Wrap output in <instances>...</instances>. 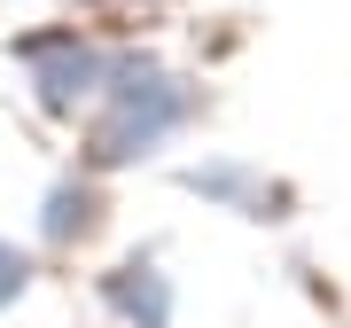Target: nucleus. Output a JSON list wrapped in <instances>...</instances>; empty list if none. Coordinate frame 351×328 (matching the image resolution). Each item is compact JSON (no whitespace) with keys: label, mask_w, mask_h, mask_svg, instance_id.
I'll return each mask as SVG.
<instances>
[{"label":"nucleus","mask_w":351,"mask_h":328,"mask_svg":"<svg viewBox=\"0 0 351 328\" xmlns=\"http://www.w3.org/2000/svg\"><path fill=\"white\" fill-rule=\"evenodd\" d=\"M32 250H16L8 235H0V313H8V305H24V290H32Z\"/></svg>","instance_id":"423d86ee"},{"label":"nucleus","mask_w":351,"mask_h":328,"mask_svg":"<svg viewBox=\"0 0 351 328\" xmlns=\"http://www.w3.org/2000/svg\"><path fill=\"white\" fill-rule=\"evenodd\" d=\"M203 117V86L188 71L156 63L149 47H117L110 86L94 102L86 126V172H125V164H149L164 141H180Z\"/></svg>","instance_id":"f257e3e1"},{"label":"nucleus","mask_w":351,"mask_h":328,"mask_svg":"<svg viewBox=\"0 0 351 328\" xmlns=\"http://www.w3.org/2000/svg\"><path fill=\"white\" fill-rule=\"evenodd\" d=\"M101 219H110L101 172H63L47 196H39V242H47V250H78V242H94Z\"/></svg>","instance_id":"39448f33"},{"label":"nucleus","mask_w":351,"mask_h":328,"mask_svg":"<svg viewBox=\"0 0 351 328\" xmlns=\"http://www.w3.org/2000/svg\"><path fill=\"white\" fill-rule=\"evenodd\" d=\"M16 71H24V94L39 102V117H78L94 110L101 86H110V63L117 47H101L86 24H32L8 39Z\"/></svg>","instance_id":"f03ea898"},{"label":"nucleus","mask_w":351,"mask_h":328,"mask_svg":"<svg viewBox=\"0 0 351 328\" xmlns=\"http://www.w3.org/2000/svg\"><path fill=\"white\" fill-rule=\"evenodd\" d=\"M180 188L203 196L211 211H234V219H289L297 211V188L250 156H195V164H180Z\"/></svg>","instance_id":"7ed1b4c3"},{"label":"nucleus","mask_w":351,"mask_h":328,"mask_svg":"<svg viewBox=\"0 0 351 328\" xmlns=\"http://www.w3.org/2000/svg\"><path fill=\"white\" fill-rule=\"evenodd\" d=\"M101 305H110V320H125V328H172V274L149 258V250H133V258H117L110 274L94 281Z\"/></svg>","instance_id":"20e7f679"}]
</instances>
